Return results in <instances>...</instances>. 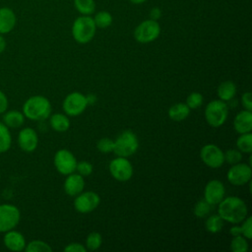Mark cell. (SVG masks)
<instances>
[{"label": "cell", "instance_id": "cell-1", "mask_svg": "<svg viewBox=\"0 0 252 252\" xmlns=\"http://www.w3.org/2000/svg\"><path fill=\"white\" fill-rule=\"evenodd\" d=\"M218 215L223 221L238 224L248 216V208L241 198L228 196L218 204Z\"/></svg>", "mask_w": 252, "mask_h": 252}, {"label": "cell", "instance_id": "cell-2", "mask_svg": "<svg viewBox=\"0 0 252 252\" xmlns=\"http://www.w3.org/2000/svg\"><path fill=\"white\" fill-rule=\"evenodd\" d=\"M22 112L26 118L32 121H42L50 116L51 103L47 97L35 94L24 102Z\"/></svg>", "mask_w": 252, "mask_h": 252}, {"label": "cell", "instance_id": "cell-3", "mask_svg": "<svg viewBox=\"0 0 252 252\" xmlns=\"http://www.w3.org/2000/svg\"><path fill=\"white\" fill-rule=\"evenodd\" d=\"M95 31L96 26L91 16L82 15L78 17L72 25L73 38L81 44H86L90 42L94 38Z\"/></svg>", "mask_w": 252, "mask_h": 252}, {"label": "cell", "instance_id": "cell-4", "mask_svg": "<svg viewBox=\"0 0 252 252\" xmlns=\"http://www.w3.org/2000/svg\"><path fill=\"white\" fill-rule=\"evenodd\" d=\"M113 151L117 157L128 158L134 155L139 148V140L137 135L131 130L121 132L118 137L113 140Z\"/></svg>", "mask_w": 252, "mask_h": 252}, {"label": "cell", "instance_id": "cell-5", "mask_svg": "<svg viewBox=\"0 0 252 252\" xmlns=\"http://www.w3.org/2000/svg\"><path fill=\"white\" fill-rule=\"evenodd\" d=\"M205 119L214 128H219L224 124L228 116V105L220 99L211 100L205 108Z\"/></svg>", "mask_w": 252, "mask_h": 252}, {"label": "cell", "instance_id": "cell-6", "mask_svg": "<svg viewBox=\"0 0 252 252\" xmlns=\"http://www.w3.org/2000/svg\"><path fill=\"white\" fill-rule=\"evenodd\" d=\"M160 33V26L158 21L146 20L140 23L134 31V38L140 43H149L156 40Z\"/></svg>", "mask_w": 252, "mask_h": 252}, {"label": "cell", "instance_id": "cell-7", "mask_svg": "<svg viewBox=\"0 0 252 252\" xmlns=\"http://www.w3.org/2000/svg\"><path fill=\"white\" fill-rule=\"evenodd\" d=\"M21 212L12 204H0V233L14 229L20 222Z\"/></svg>", "mask_w": 252, "mask_h": 252}, {"label": "cell", "instance_id": "cell-8", "mask_svg": "<svg viewBox=\"0 0 252 252\" xmlns=\"http://www.w3.org/2000/svg\"><path fill=\"white\" fill-rule=\"evenodd\" d=\"M108 168L111 176L119 182H126L130 180L134 172L131 161L127 158L123 157H117L111 159Z\"/></svg>", "mask_w": 252, "mask_h": 252}, {"label": "cell", "instance_id": "cell-9", "mask_svg": "<svg viewBox=\"0 0 252 252\" xmlns=\"http://www.w3.org/2000/svg\"><path fill=\"white\" fill-rule=\"evenodd\" d=\"M87 106L86 95L79 92H73L67 94L62 103L63 110L68 116H78L82 114Z\"/></svg>", "mask_w": 252, "mask_h": 252}, {"label": "cell", "instance_id": "cell-10", "mask_svg": "<svg viewBox=\"0 0 252 252\" xmlns=\"http://www.w3.org/2000/svg\"><path fill=\"white\" fill-rule=\"evenodd\" d=\"M77 159L75 156L66 149L58 150L53 158V163L56 170L62 175H68L76 171Z\"/></svg>", "mask_w": 252, "mask_h": 252}, {"label": "cell", "instance_id": "cell-11", "mask_svg": "<svg viewBox=\"0 0 252 252\" xmlns=\"http://www.w3.org/2000/svg\"><path fill=\"white\" fill-rule=\"evenodd\" d=\"M201 160L210 168H220L224 163L223 152L217 145L207 144L201 148Z\"/></svg>", "mask_w": 252, "mask_h": 252}, {"label": "cell", "instance_id": "cell-12", "mask_svg": "<svg viewBox=\"0 0 252 252\" xmlns=\"http://www.w3.org/2000/svg\"><path fill=\"white\" fill-rule=\"evenodd\" d=\"M252 169L251 165L247 163L237 162L232 164L226 173L228 182L235 186H242L251 181Z\"/></svg>", "mask_w": 252, "mask_h": 252}, {"label": "cell", "instance_id": "cell-13", "mask_svg": "<svg viewBox=\"0 0 252 252\" xmlns=\"http://www.w3.org/2000/svg\"><path fill=\"white\" fill-rule=\"evenodd\" d=\"M100 203V197L94 191L81 192L75 196L74 208L80 214H89L94 211Z\"/></svg>", "mask_w": 252, "mask_h": 252}, {"label": "cell", "instance_id": "cell-14", "mask_svg": "<svg viewBox=\"0 0 252 252\" xmlns=\"http://www.w3.org/2000/svg\"><path fill=\"white\" fill-rule=\"evenodd\" d=\"M225 195V187L223 183L218 179L208 181L204 189V199L212 206L218 205Z\"/></svg>", "mask_w": 252, "mask_h": 252}, {"label": "cell", "instance_id": "cell-15", "mask_svg": "<svg viewBox=\"0 0 252 252\" xmlns=\"http://www.w3.org/2000/svg\"><path fill=\"white\" fill-rule=\"evenodd\" d=\"M18 145L25 153H32L38 146V136L34 129L25 127L18 134Z\"/></svg>", "mask_w": 252, "mask_h": 252}, {"label": "cell", "instance_id": "cell-16", "mask_svg": "<svg viewBox=\"0 0 252 252\" xmlns=\"http://www.w3.org/2000/svg\"><path fill=\"white\" fill-rule=\"evenodd\" d=\"M3 243L7 249L15 252L25 250V247L27 245L25 236L20 231L15 230V228L5 232L3 237Z\"/></svg>", "mask_w": 252, "mask_h": 252}, {"label": "cell", "instance_id": "cell-17", "mask_svg": "<svg viewBox=\"0 0 252 252\" xmlns=\"http://www.w3.org/2000/svg\"><path fill=\"white\" fill-rule=\"evenodd\" d=\"M66 179L63 184V189L65 193L71 197H75L81 192L84 191L85 188V180L84 176L77 173H70L66 175Z\"/></svg>", "mask_w": 252, "mask_h": 252}, {"label": "cell", "instance_id": "cell-18", "mask_svg": "<svg viewBox=\"0 0 252 252\" xmlns=\"http://www.w3.org/2000/svg\"><path fill=\"white\" fill-rule=\"evenodd\" d=\"M233 129L238 134L252 131V112L248 110L239 111L233 119Z\"/></svg>", "mask_w": 252, "mask_h": 252}, {"label": "cell", "instance_id": "cell-19", "mask_svg": "<svg viewBox=\"0 0 252 252\" xmlns=\"http://www.w3.org/2000/svg\"><path fill=\"white\" fill-rule=\"evenodd\" d=\"M17 18L14 11L8 7L0 8V33L5 34L13 31Z\"/></svg>", "mask_w": 252, "mask_h": 252}, {"label": "cell", "instance_id": "cell-20", "mask_svg": "<svg viewBox=\"0 0 252 252\" xmlns=\"http://www.w3.org/2000/svg\"><path fill=\"white\" fill-rule=\"evenodd\" d=\"M2 122L9 128V129H17L24 125L25 123V115L23 112L12 109V110H6L2 114Z\"/></svg>", "mask_w": 252, "mask_h": 252}, {"label": "cell", "instance_id": "cell-21", "mask_svg": "<svg viewBox=\"0 0 252 252\" xmlns=\"http://www.w3.org/2000/svg\"><path fill=\"white\" fill-rule=\"evenodd\" d=\"M219 99L223 101H230L236 94V85L232 81H224L220 83L217 90Z\"/></svg>", "mask_w": 252, "mask_h": 252}, {"label": "cell", "instance_id": "cell-22", "mask_svg": "<svg viewBox=\"0 0 252 252\" xmlns=\"http://www.w3.org/2000/svg\"><path fill=\"white\" fill-rule=\"evenodd\" d=\"M190 108L187 106L186 103L177 102L171 105L168 109V117L173 121H183L185 120L190 114Z\"/></svg>", "mask_w": 252, "mask_h": 252}, {"label": "cell", "instance_id": "cell-23", "mask_svg": "<svg viewBox=\"0 0 252 252\" xmlns=\"http://www.w3.org/2000/svg\"><path fill=\"white\" fill-rule=\"evenodd\" d=\"M50 127L56 132H66L70 128V119L63 113H55L49 116Z\"/></svg>", "mask_w": 252, "mask_h": 252}, {"label": "cell", "instance_id": "cell-24", "mask_svg": "<svg viewBox=\"0 0 252 252\" xmlns=\"http://www.w3.org/2000/svg\"><path fill=\"white\" fill-rule=\"evenodd\" d=\"M12 146V136L10 129L0 121V154L6 153Z\"/></svg>", "mask_w": 252, "mask_h": 252}, {"label": "cell", "instance_id": "cell-25", "mask_svg": "<svg viewBox=\"0 0 252 252\" xmlns=\"http://www.w3.org/2000/svg\"><path fill=\"white\" fill-rule=\"evenodd\" d=\"M236 147L241 153L251 154L252 153V134L251 132L239 134L236 140Z\"/></svg>", "mask_w": 252, "mask_h": 252}, {"label": "cell", "instance_id": "cell-26", "mask_svg": "<svg viewBox=\"0 0 252 252\" xmlns=\"http://www.w3.org/2000/svg\"><path fill=\"white\" fill-rule=\"evenodd\" d=\"M223 220L219 215H211L205 221L206 229L211 233H218L222 229Z\"/></svg>", "mask_w": 252, "mask_h": 252}, {"label": "cell", "instance_id": "cell-27", "mask_svg": "<svg viewBox=\"0 0 252 252\" xmlns=\"http://www.w3.org/2000/svg\"><path fill=\"white\" fill-rule=\"evenodd\" d=\"M77 11L85 16H91L95 10L94 0H74Z\"/></svg>", "mask_w": 252, "mask_h": 252}, {"label": "cell", "instance_id": "cell-28", "mask_svg": "<svg viewBox=\"0 0 252 252\" xmlns=\"http://www.w3.org/2000/svg\"><path fill=\"white\" fill-rule=\"evenodd\" d=\"M25 250L27 252H51V246L42 240H32L27 243Z\"/></svg>", "mask_w": 252, "mask_h": 252}, {"label": "cell", "instance_id": "cell-29", "mask_svg": "<svg viewBox=\"0 0 252 252\" xmlns=\"http://www.w3.org/2000/svg\"><path fill=\"white\" fill-rule=\"evenodd\" d=\"M93 19L96 28L99 29H106L112 24V16L107 11H100L96 13Z\"/></svg>", "mask_w": 252, "mask_h": 252}, {"label": "cell", "instance_id": "cell-30", "mask_svg": "<svg viewBox=\"0 0 252 252\" xmlns=\"http://www.w3.org/2000/svg\"><path fill=\"white\" fill-rule=\"evenodd\" d=\"M102 243V237L99 232L93 231L86 238V248L91 251L97 250Z\"/></svg>", "mask_w": 252, "mask_h": 252}, {"label": "cell", "instance_id": "cell-31", "mask_svg": "<svg viewBox=\"0 0 252 252\" xmlns=\"http://www.w3.org/2000/svg\"><path fill=\"white\" fill-rule=\"evenodd\" d=\"M212 205H210L205 199L198 201L193 209V213L197 218H205L210 215L211 210H212Z\"/></svg>", "mask_w": 252, "mask_h": 252}, {"label": "cell", "instance_id": "cell-32", "mask_svg": "<svg viewBox=\"0 0 252 252\" xmlns=\"http://www.w3.org/2000/svg\"><path fill=\"white\" fill-rule=\"evenodd\" d=\"M230 249L232 252H247L248 242L243 235L233 236L230 242Z\"/></svg>", "mask_w": 252, "mask_h": 252}, {"label": "cell", "instance_id": "cell-33", "mask_svg": "<svg viewBox=\"0 0 252 252\" xmlns=\"http://www.w3.org/2000/svg\"><path fill=\"white\" fill-rule=\"evenodd\" d=\"M203 101H204V97L202 94L198 92H193L186 97L185 103L190 109H196L203 104Z\"/></svg>", "mask_w": 252, "mask_h": 252}, {"label": "cell", "instance_id": "cell-34", "mask_svg": "<svg viewBox=\"0 0 252 252\" xmlns=\"http://www.w3.org/2000/svg\"><path fill=\"white\" fill-rule=\"evenodd\" d=\"M223 157H224V162H227L232 165L237 162H240L242 158V153L239 150L229 149L223 153Z\"/></svg>", "mask_w": 252, "mask_h": 252}, {"label": "cell", "instance_id": "cell-35", "mask_svg": "<svg viewBox=\"0 0 252 252\" xmlns=\"http://www.w3.org/2000/svg\"><path fill=\"white\" fill-rule=\"evenodd\" d=\"M113 145H114L113 140L109 138H101L97 141L96 148L98 152L102 154H109V153H112L113 151Z\"/></svg>", "mask_w": 252, "mask_h": 252}, {"label": "cell", "instance_id": "cell-36", "mask_svg": "<svg viewBox=\"0 0 252 252\" xmlns=\"http://www.w3.org/2000/svg\"><path fill=\"white\" fill-rule=\"evenodd\" d=\"M93 170H94V166L93 164L90 162V161H87V160H82V161H79L77 162V165H76V171L82 175V176H89L93 173Z\"/></svg>", "mask_w": 252, "mask_h": 252}, {"label": "cell", "instance_id": "cell-37", "mask_svg": "<svg viewBox=\"0 0 252 252\" xmlns=\"http://www.w3.org/2000/svg\"><path fill=\"white\" fill-rule=\"evenodd\" d=\"M242 224L240 225L241 228V235H243L246 239L252 238V218L247 216L242 221Z\"/></svg>", "mask_w": 252, "mask_h": 252}, {"label": "cell", "instance_id": "cell-38", "mask_svg": "<svg viewBox=\"0 0 252 252\" xmlns=\"http://www.w3.org/2000/svg\"><path fill=\"white\" fill-rule=\"evenodd\" d=\"M241 105L245 110L252 111V99H251V93L250 92H245L241 95Z\"/></svg>", "mask_w": 252, "mask_h": 252}, {"label": "cell", "instance_id": "cell-39", "mask_svg": "<svg viewBox=\"0 0 252 252\" xmlns=\"http://www.w3.org/2000/svg\"><path fill=\"white\" fill-rule=\"evenodd\" d=\"M65 252H86L87 248L85 245L78 243V242H72L69 243L67 246L64 248Z\"/></svg>", "mask_w": 252, "mask_h": 252}, {"label": "cell", "instance_id": "cell-40", "mask_svg": "<svg viewBox=\"0 0 252 252\" xmlns=\"http://www.w3.org/2000/svg\"><path fill=\"white\" fill-rule=\"evenodd\" d=\"M8 108V98L5 94V93H3L0 90V115L3 114Z\"/></svg>", "mask_w": 252, "mask_h": 252}, {"label": "cell", "instance_id": "cell-41", "mask_svg": "<svg viewBox=\"0 0 252 252\" xmlns=\"http://www.w3.org/2000/svg\"><path fill=\"white\" fill-rule=\"evenodd\" d=\"M160 17H161V10H160L159 8L155 7V8H153V9L150 11V19H151V20L158 21Z\"/></svg>", "mask_w": 252, "mask_h": 252}, {"label": "cell", "instance_id": "cell-42", "mask_svg": "<svg viewBox=\"0 0 252 252\" xmlns=\"http://www.w3.org/2000/svg\"><path fill=\"white\" fill-rule=\"evenodd\" d=\"M229 233L232 235V236H236V235H240L241 234V228H240V225H237V224H234L230 227L229 229Z\"/></svg>", "mask_w": 252, "mask_h": 252}, {"label": "cell", "instance_id": "cell-43", "mask_svg": "<svg viewBox=\"0 0 252 252\" xmlns=\"http://www.w3.org/2000/svg\"><path fill=\"white\" fill-rule=\"evenodd\" d=\"M86 98H87V102H88V105H92V104H94L97 100V97L95 94H89L86 95Z\"/></svg>", "mask_w": 252, "mask_h": 252}, {"label": "cell", "instance_id": "cell-44", "mask_svg": "<svg viewBox=\"0 0 252 252\" xmlns=\"http://www.w3.org/2000/svg\"><path fill=\"white\" fill-rule=\"evenodd\" d=\"M6 45H7L6 39H5V37L3 36V34L0 33V53L4 52V50L6 49Z\"/></svg>", "mask_w": 252, "mask_h": 252}, {"label": "cell", "instance_id": "cell-45", "mask_svg": "<svg viewBox=\"0 0 252 252\" xmlns=\"http://www.w3.org/2000/svg\"><path fill=\"white\" fill-rule=\"evenodd\" d=\"M129 1L131 3H133V4H142V3H144L147 0H129Z\"/></svg>", "mask_w": 252, "mask_h": 252}]
</instances>
